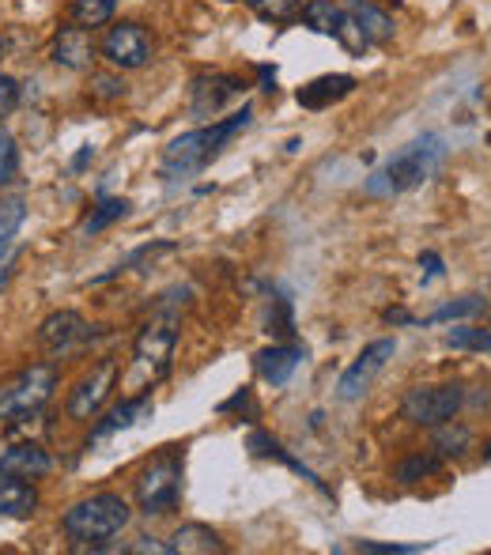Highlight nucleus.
Returning a JSON list of instances; mask_svg holds the SVG:
<instances>
[{"mask_svg":"<svg viewBox=\"0 0 491 555\" xmlns=\"http://www.w3.org/2000/svg\"><path fill=\"white\" fill-rule=\"evenodd\" d=\"M447 140L427 132V137L412 140L409 147L393 155L386 167H378L374 175L363 182V193L367 197H401V193H412L419 185H427L442 167H447Z\"/></svg>","mask_w":491,"mask_h":555,"instance_id":"nucleus-1","label":"nucleus"},{"mask_svg":"<svg viewBox=\"0 0 491 555\" xmlns=\"http://www.w3.org/2000/svg\"><path fill=\"white\" fill-rule=\"evenodd\" d=\"M249 121H254V111L243 106V111L223 117V121H212V125H205V129H193V132H185V137L170 140L167 152H163V178L178 182V178H190V175H197V170H205L238 132L249 129Z\"/></svg>","mask_w":491,"mask_h":555,"instance_id":"nucleus-2","label":"nucleus"},{"mask_svg":"<svg viewBox=\"0 0 491 555\" xmlns=\"http://www.w3.org/2000/svg\"><path fill=\"white\" fill-rule=\"evenodd\" d=\"M132 518V506L114 491H99L91 499H80L76 506H68L61 529L80 544H103L111 537H118Z\"/></svg>","mask_w":491,"mask_h":555,"instance_id":"nucleus-3","label":"nucleus"},{"mask_svg":"<svg viewBox=\"0 0 491 555\" xmlns=\"http://www.w3.org/2000/svg\"><path fill=\"white\" fill-rule=\"evenodd\" d=\"M53 389H57V366L53 363L23 366L12 378L0 382V420L4 424H20L27 416H38L50 404Z\"/></svg>","mask_w":491,"mask_h":555,"instance_id":"nucleus-4","label":"nucleus"},{"mask_svg":"<svg viewBox=\"0 0 491 555\" xmlns=\"http://www.w3.org/2000/svg\"><path fill=\"white\" fill-rule=\"evenodd\" d=\"M178 495H182V453L167 450L137 476V506L144 514H167L178 506Z\"/></svg>","mask_w":491,"mask_h":555,"instance_id":"nucleus-5","label":"nucleus"},{"mask_svg":"<svg viewBox=\"0 0 491 555\" xmlns=\"http://www.w3.org/2000/svg\"><path fill=\"white\" fill-rule=\"evenodd\" d=\"M462 404L465 389L457 382H447V386H412L401 401V416L416 427H439L447 420H454Z\"/></svg>","mask_w":491,"mask_h":555,"instance_id":"nucleus-6","label":"nucleus"},{"mask_svg":"<svg viewBox=\"0 0 491 555\" xmlns=\"http://www.w3.org/2000/svg\"><path fill=\"white\" fill-rule=\"evenodd\" d=\"M121 378V359L106 356L99 359L95 366H91L88 374H83L80 382H76L73 397H68V416L80 420V424H88V420L99 416V409H103L106 401H111L114 386H118Z\"/></svg>","mask_w":491,"mask_h":555,"instance_id":"nucleus-7","label":"nucleus"},{"mask_svg":"<svg viewBox=\"0 0 491 555\" xmlns=\"http://www.w3.org/2000/svg\"><path fill=\"white\" fill-rule=\"evenodd\" d=\"M175 344H178V330H175V322H170V318L147 322L144 330H140L137 344H132V366H137L144 378L163 382L170 374Z\"/></svg>","mask_w":491,"mask_h":555,"instance_id":"nucleus-8","label":"nucleus"},{"mask_svg":"<svg viewBox=\"0 0 491 555\" xmlns=\"http://www.w3.org/2000/svg\"><path fill=\"white\" fill-rule=\"evenodd\" d=\"M103 57L114 68H144L152 57V35L140 23H114L103 38Z\"/></svg>","mask_w":491,"mask_h":555,"instance_id":"nucleus-9","label":"nucleus"},{"mask_svg":"<svg viewBox=\"0 0 491 555\" xmlns=\"http://www.w3.org/2000/svg\"><path fill=\"white\" fill-rule=\"evenodd\" d=\"M393 351H397V344L393 340H374L363 348V356L356 359L352 366H348L345 374H340V386H337V393H340V401H360L363 393L371 389V382L382 374V366L393 359Z\"/></svg>","mask_w":491,"mask_h":555,"instance_id":"nucleus-10","label":"nucleus"},{"mask_svg":"<svg viewBox=\"0 0 491 555\" xmlns=\"http://www.w3.org/2000/svg\"><path fill=\"white\" fill-rule=\"evenodd\" d=\"M246 83L238 80V76L231 73H205L193 80L190 88V111L197 117H216L228 103H235V99H243Z\"/></svg>","mask_w":491,"mask_h":555,"instance_id":"nucleus-11","label":"nucleus"},{"mask_svg":"<svg viewBox=\"0 0 491 555\" xmlns=\"http://www.w3.org/2000/svg\"><path fill=\"white\" fill-rule=\"evenodd\" d=\"M50 57L53 65L68 68V73H83V68L95 65V38H91L88 27H61L53 35V46H50Z\"/></svg>","mask_w":491,"mask_h":555,"instance_id":"nucleus-12","label":"nucleus"},{"mask_svg":"<svg viewBox=\"0 0 491 555\" xmlns=\"http://www.w3.org/2000/svg\"><path fill=\"white\" fill-rule=\"evenodd\" d=\"M83 336H88V322L76 310H57V314H50L38 325V348L50 351V356H61V351L76 348Z\"/></svg>","mask_w":491,"mask_h":555,"instance_id":"nucleus-13","label":"nucleus"},{"mask_svg":"<svg viewBox=\"0 0 491 555\" xmlns=\"http://www.w3.org/2000/svg\"><path fill=\"white\" fill-rule=\"evenodd\" d=\"M53 468V457L42 450L38 442H20V446H8L0 453V473L8 476H20V480H42L46 473Z\"/></svg>","mask_w":491,"mask_h":555,"instance_id":"nucleus-14","label":"nucleus"},{"mask_svg":"<svg viewBox=\"0 0 491 555\" xmlns=\"http://www.w3.org/2000/svg\"><path fill=\"white\" fill-rule=\"evenodd\" d=\"M356 91V76L348 73H337V76H318V80H310L307 88H299V106H307V111H330L333 103H340V99H348Z\"/></svg>","mask_w":491,"mask_h":555,"instance_id":"nucleus-15","label":"nucleus"},{"mask_svg":"<svg viewBox=\"0 0 491 555\" xmlns=\"http://www.w3.org/2000/svg\"><path fill=\"white\" fill-rule=\"evenodd\" d=\"M302 359H307V351H302L299 344H272V348L257 351V374H261L269 386H284Z\"/></svg>","mask_w":491,"mask_h":555,"instance_id":"nucleus-16","label":"nucleus"},{"mask_svg":"<svg viewBox=\"0 0 491 555\" xmlns=\"http://www.w3.org/2000/svg\"><path fill=\"white\" fill-rule=\"evenodd\" d=\"M348 20L356 23V30L363 35L367 46H386L393 38V20L382 8H374L371 0H348Z\"/></svg>","mask_w":491,"mask_h":555,"instance_id":"nucleus-17","label":"nucleus"},{"mask_svg":"<svg viewBox=\"0 0 491 555\" xmlns=\"http://www.w3.org/2000/svg\"><path fill=\"white\" fill-rule=\"evenodd\" d=\"M35 511H38L35 483L0 473V518H30Z\"/></svg>","mask_w":491,"mask_h":555,"instance_id":"nucleus-18","label":"nucleus"},{"mask_svg":"<svg viewBox=\"0 0 491 555\" xmlns=\"http://www.w3.org/2000/svg\"><path fill=\"white\" fill-rule=\"evenodd\" d=\"M147 416H152V393L125 397V401L118 404V409H111V412H106V420L95 427V431H91V439H106V435L125 431V427L140 424V420H147Z\"/></svg>","mask_w":491,"mask_h":555,"instance_id":"nucleus-19","label":"nucleus"},{"mask_svg":"<svg viewBox=\"0 0 491 555\" xmlns=\"http://www.w3.org/2000/svg\"><path fill=\"white\" fill-rule=\"evenodd\" d=\"M170 552L175 555H212V552L220 555V552H228V544H223L208 526L190 521V526H178V533L170 537Z\"/></svg>","mask_w":491,"mask_h":555,"instance_id":"nucleus-20","label":"nucleus"},{"mask_svg":"<svg viewBox=\"0 0 491 555\" xmlns=\"http://www.w3.org/2000/svg\"><path fill=\"white\" fill-rule=\"evenodd\" d=\"M302 23L318 35H330V38H340L345 30V8H337L333 0H310V4L299 8Z\"/></svg>","mask_w":491,"mask_h":555,"instance_id":"nucleus-21","label":"nucleus"},{"mask_svg":"<svg viewBox=\"0 0 491 555\" xmlns=\"http://www.w3.org/2000/svg\"><path fill=\"white\" fill-rule=\"evenodd\" d=\"M249 450H254L257 457H276V461H284V465L292 468V473H299L302 480H310V483H314V488H322V491H325V483L318 480V473H310V468L302 465L299 457H292V453H287L284 446H280L276 439H272V435H264V431H254V435H249Z\"/></svg>","mask_w":491,"mask_h":555,"instance_id":"nucleus-22","label":"nucleus"},{"mask_svg":"<svg viewBox=\"0 0 491 555\" xmlns=\"http://www.w3.org/2000/svg\"><path fill=\"white\" fill-rule=\"evenodd\" d=\"M488 310H491V302L484 299V295H462V299H454V302H442V307L435 310L424 325L462 322V318H477V314H488Z\"/></svg>","mask_w":491,"mask_h":555,"instance_id":"nucleus-23","label":"nucleus"},{"mask_svg":"<svg viewBox=\"0 0 491 555\" xmlns=\"http://www.w3.org/2000/svg\"><path fill=\"white\" fill-rule=\"evenodd\" d=\"M435 453H439L442 461L447 457H462L465 450L473 446V431L465 424H454V420H447V424L435 427Z\"/></svg>","mask_w":491,"mask_h":555,"instance_id":"nucleus-24","label":"nucleus"},{"mask_svg":"<svg viewBox=\"0 0 491 555\" xmlns=\"http://www.w3.org/2000/svg\"><path fill=\"white\" fill-rule=\"evenodd\" d=\"M439 473H442L439 453H412V457H404L401 465L393 468V480L397 483H419V480H427V476H439Z\"/></svg>","mask_w":491,"mask_h":555,"instance_id":"nucleus-25","label":"nucleus"},{"mask_svg":"<svg viewBox=\"0 0 491 555\" xmlns=\"http://www.w3.org/2000/svg\"><path fill=\"white\" fill-rule=\"evenodd\" d=\"M23 216H27V208H23L20 193H12V197H0V257L8 254L15 231L23 227Z\"/></svg>","mask_w":491,"mask_h":555,"instance_id":"nucleus-26","label":"nucleus"},{"mask_svg":"<svg viewBox=\"0 0 491 555\" xmlns=\"http://www.w3.org/2000/svg\"><path fill=\"white\" fill-rule=\"evenodd\" d=\"M114 8H118V0H73V23L95 30L114 20Z\"/></svg>","mask_w":491,"mask_h":555,"instance_id":"nucleus-27","label":"nucleus"},{"mask_svg":"<svg viewBox=\"0 0 491 555\" xmlns=\"http://www.w3.org/2000/svg\"><path fill=\"white\" fill-rule=\"evenodd\" d=\"M246 8L264 23H292L299 20L302 0H246Z\"/></svg>","mask_w":491,"mask_h":555,"instance_id":"nucleus-28","label":"nucleus"},{"mask_svg":"<svg viewBox=\"0 0 491 555\" xmlns=\"http://www.w3.org/2000/svg\"><path fill=\"white\" fill-rule=\"evenodd\" d=\"M447 348H454V351H480V356H491V330H477V325H457V330L447 333Z\"/></svg>","mask_w":491,"mask_h":555,"instance_id":"nucleus-29","label":"nucleus"},{"mask_svg":"<svg viewBox=\"0 0 491 555\" xmlns=\"http://www.w3.org/2000/svg\"><path fill=\"white\" fill-rule=\"evenodd\" d=\"M125 212H129V201H118V197L99 201L95 212H91L88 220H83V234H99L103 227H111L114 220H121Z\"/></svg>","mask_w":491,"mask_h":555,"instance_id":"nucleus-30","label":"nucleus"},{"mask_svg":"<svg viewBox=\"0 0 491 555\" xmlns=\"http://www.w3.org/2000/svg\"><path fill=\"white\" fill-rule=\"evenodd\" d=\"M220 412H223V416H235V412H238V416H246L249 424H254V420H261V404L254 401V389H246V386L238 389L231 401H223Z\"/></svg>","mask_w":491,"mask_h":555,"instance_id":"nucleus-31","label":"nucleus"},{"mask_svg":"<svg viewBox=\"0 0 491 555\" xmlns=\"http://www.w3.org/2000/svg\"><path fill=\"white\" fill-rule=\"evenodd\" d=\"M15 170H20V147H15L12 132L0 129V185L12 182Z\"/></svg>","mask_w":491,"mask_h":555,"instance_id":"nucleus-32","label":"nucleus"},{"mask_svg":"<svg viewBox=\"0 0 491 555\" xmlns=\"http://www.w3.org/2000/svg\"><path fill=\"white\" fill-rule=\"evenodd\" d=\"M20 106V83L12 76H0V121Z\"/></svg>","mask_w":491,"mask_h":555,"instance_id":"nucleus-33","label":"nucleus"},{"mask_svg":"<svg viewBox=\"0 0 491 555\" xmlns=\"http://www.w3.org/2000/svg\"><path fill=\"white\" fill-rule=\"evenodd\" d=\"M360 552H367V555H412V552H424V544H374V541H360Z\"/></svg>","mask_w":491,"mask_h":555,"instance_id":"nucleus-34","label":"nucleus"},{"mask_svg":"<svg viewBox=\"0 0 491 555\" xmlns=\"http://www.w3.org/2000/svg\"><path fill=\"white\" fill-rule=\"evenodd\" d=\"M95 99H121L125 95V83L118 76H95V88H91Z\"/></svg>","mask_w":491,"mask_h":555,"instance_id":"nucleus-35","label":"nucleus"},{"mask_svg":"<svg viewBox=\"0 0 491 555\" xmlns=\"http://www.w3.org/2000/svg\"><path fill=\"white\" fill-rule=\"evenodd\" d=\"M129 552H137V555H170V544H159V541H152V537H144V544H132Z\"/></svg>","mask_w":491,"mask_h":555,"instance_id":"nucleus-36","label":"nucleus"},{"mask_svg":"<svg viewBox=\"0 0 491 555\" xmlns=\"http://www.w3.org/2000/svg\"><path fill=\"white\" fill-rule=\"evenodd\" d=\"M419 264H427V276H424V280L442 276V261H439V254H424V257H419Z\"/></svg>","mask_w":491,"mask_h":555,"instance_id":"nucleus-37","label":"nucleus"},{"mask_svg":"<svg viewBox=\"0 0 491 555\" xmlns=\"http://www.w3.org/2000/svg\"><path fill=\"white\" fill-rule=\"evenodd\" d=\"M257 73H261V80H264V91H276V88H272V83H276V68L261 65V68H257Z\"/></svg>","mask_w":491,"mask_h":555,"instance_id":"nucleus-38","label":"nucleus"},{"mask_svg":"<svg viewBox=\"0 0 491 555\" xmlns=\"http://www.w3.org/2000/svg\"><path fill=\"white\" fill-rule=\"evenodd\" d=\"M484 461H491V442L484 446Z\"/></svg>","mask_w":491,"mask_h":555,"instance_id":"nucleus-39","label":"nucleus"},{"mask_svg":"<svg viewBox=\"0 0 491 555\" xmlns=\"http://www.w3.org/2000/svg\"><path fill=\"white\" fill-rule=\"evenodd\" d=\"M0 53H4V42H0Z\"/></svg>","mask_w":491,"mask_h":555,"instance_id":"nucleus-40","label":"nucleus"}]
</instances>
